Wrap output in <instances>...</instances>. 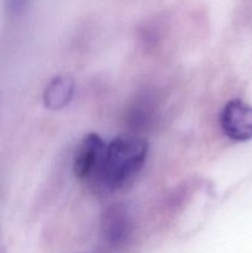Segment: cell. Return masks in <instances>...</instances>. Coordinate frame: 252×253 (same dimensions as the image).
I'll return each mask as SVG.
<instances>
[{
  "mask_svg": "<svg viewBox=\"0 0 252 253\" xmlns=\"http://www.w3.org/2000/svg\"><path fill=\"white\" fill-rule=\"evenodd\" d=\"M106 143L96 133H88L83 137L76 156H74L73 170L79 179L99 178L104 158H105Z\"/></svg>",
  "mask_w": 252,
  "mask_h": 253,
  "instance_id": "7a4b0ae2",
  "label": "cell"
},
{
  "mask_svg": "<svg viewBox=\"0 0 252 253\" xmlns=\"http://www.w3.org/2000/svg\"><path fill=\"white\" fill-rule=\"evenodd\" d=\"M220 126L231 140L240 142L252 140V106L240 99L230 100L220 114Z\"/></svg>",
  "mask_w": 252,
  "mask_h": 253,
  "instance_id": "3957f363",
  "label": "cell"
},
{
  "mask_svg": "<svg viewBox=\"0 0 252 253\" xmlns=\"http://www.w3.org/2000/svg\"><path fill=\"white\" fill-rule=\"evenodd\" d=\"M109 221L105 224V235L113 242H119L125 239L127 234V221L125 214H121L120 209L110 210L108 214Z\"/></svg>",
  "mask_w": 252,
  "mask_h": 253,
  "instance_id": "5b68a950",
  "label": "cell"
},
{
  "mask_svg": "<svg viewBox=\"0 0 252 253\" xmlns=\"http://www.w3.org/2000/svg\"><path fill=\"white\" fill-rule=\"evenodd\" d=\"M147 152V142L136 136L123 135L110 141L99 174L104 187L118 189L132 179L145 165Z\"/></svg>",
  "mask_w": 252,
  "mask_h": 253,
  "instance_id": "6da1fadb",
  "label": "cell"
},
{
  "mask_svg": "<svg viewBox=\"0 0 252 253\" xmlns=\"http://www.w3.org/2000/svg\"><path fill=\"white\" fill-rule=\"evenodd\" d=\"M76 82L69 74H58L46 85L43 91V104L49 110H61L72 100Z\"/></svg>",
  "mask_w": 252,
  "mask_h": 253,
  "instance_id": "277c9868",
  "label": "cell"
}]
</instances>
